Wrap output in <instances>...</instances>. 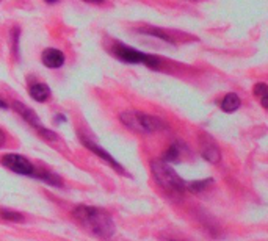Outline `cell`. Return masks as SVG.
<instances>
[{
	"label": "cell",
	"instance_id": "6da1fadb",
	"mask_svg": "<svg viewBox=\"0 0 268 241\" xmlns=\"http://www.w3.org/2000/svg\"><path fill=\"white\" fill-rule=\"evenodd\" d=\"M72 216L76 218V221L82 227L86 229L89 233H93V235L101 238L113 237L115 233L113 220H111V216L107 212H103V210L96 207L80 205L74 210Z\"/></svg>",
	"mask_w": 268,
	"mask_h": 241
},
{
	"label": "cell",
	"instance_id": "7a4b0ae2",
	"mask_svg": "<svg viewBox=\"0 0 268 241\" xmlns=\"http://www.w3.org/2000/svg\"><path fill=\"white\" fill-rule=\"evenodd\" d=\"M119 118H121V122L127 127V129L137 133H154V132H160L166 127L162 119L137 110L123 111Z\"/></svg>",
	"mask_w": 268,
	"mask_h": 241
},
{
	"label": "cell",
	"instance_id": "3957f363",
	"mask_svg": "<svg viewBox=\"0 0 268 241\" xmlns=\"http://www.w3.org/2000/svg\"><path fill=\"white\" fill-rule=\"evenodd\" d=\"M151 171L162 188L169 193H182L185 190V182L177 176V172L163 160H152Z\"/></svg>",
	"mask_w": 268,
	"mask_h": 241
},
{
	"label": "cell",
	"instance_id": "277c9868",
	"mask_svg": "<svg viewBox=\"0 0 268 241\" xmlns=\"http://www.w3.org/2000/svg\"><path fill=\"white\" fill-rule=\"evenodd\" d=\"M113 52L121 61H125V63H143L149 67H154V69H157V67L160 66L159 57L143 54V52L132 49L129 46H124V44H116Z\"/></svg>",
	"mask_w": 268,
	"mask_h": 241
},
{
	"label": "cell",
	"instance_id": "5b68a950",
	"mask_svg": "<svg viewBox=\"0 0 268 241\" xmlns=\"http://www.w3.org/2000/svg\"><path fill=\"white\" fill-rule=\"evenodd\" d=\"M2 164L5 168H8L10 171L16 172L21 176H33L35 168L25 157L18 155V154H8L2 157Z\"/></svg>",
	"mask_w": 268,
	"mask_h": 241
},
{
	"label": "cell",
	"instance_id": "8992f818",
	"mask_svg": "<svg viewBox=\"0 0 268 241\" xmlns=\"http://www.w3.org/2000/svg\"><path fill=\"white\" fill-rule=\"evenodd\" d=\"M199 149H201V155H203L207 161L210 163H218L220 161V149L218 144L215 142L212 137H208L207 133H201L199 135Z\"/></svg>",
	"mask_w": 268,
	"mask_h": 241
},
{
	"label": "cell",
	"instance_id": "52a82bcc",
	"mask_svg": "<svg viewBox=\"0 0 268 241\" xmlns=\"http://www.w3.org/2000/svg\"><path fill=\"white\" fill-rule=\"evenodd\" d=\"M82 141H83V144L89 149V150H91V152H94L96 155H99L101 158H102V160L103 161H107L108 164H110V166L111 168H115L118 172H121V174H125V171H124V168L121 166V164H119L116 160H115V158L113 157H111L108 152H107V150H103L101 146H98V144H96V142H93V141H89V140H86V138H82Z\"/></svg>",
	"mask_w": 268,
	"mask_h": 241
},
{
	"label": "cell",
	"instance_id": "ba28073f",
	"mask_svg": "<svg viewBox=\"0 0 268 241\" xmlns=\"http://www.w3.org/2000/svg\"><path fill=\"white\" fill-rule=\"evenodd\" d=\"M41 61L44 66L50 67V69H57L64 64V54L58 49H46L41 54Z\"/></svg>",
	"mask_w": 268,
	"mask_h": 241
},
{
	"label": "cell",
	"instance_id": "9c48e42d",
	"mask_svg": "<svg viewBox=\"0 0 268 241\" xmlns=\"http://www.w3.org/2000/svg\"><path fill=\"white\" fill-rule=\"evenodd\" d=\"M13 107H14V110H16L22 118L27 120V124H30L32 127H35V129H38V130L42 129L41 124H40V118H38V115H36L33 110H30L28 107H25V105L21 103V102H14Z\"/></svg>",
	"mask_w": 268,
	"mask_h": 241
},
{
	"label": "cell",
	"instance_id": "30bf717a",
	"mask_svg": "<svg viewBox=\"0 0 268 241\" xmlns=\"http://www.w3.org/2000/svg\"><path fill=\"white\" fill-rule=\"evenodd\" d=\"M28 93L36 102H46L50 97V88L46 83L38 81V83H32L28 86Z\"/></svg>",
	"mask_w": 268,
	"mask_h": 241
},
{
	"label": "cell",
	"instance_id": "8fae6325",
	"mask_svg": "<svg viewBox=\"0 0 268 241\" xmlns=\"http://www.w3.org/2000/svg\"><path fill=\"white\" fill-rule=\"evenodd\" d=\"M240 105H242L240 97H238L235 93H229L225 96V99H223V102H221V110L226 111V113H234L240 108Z\"/></svg>",
	"mask_w": 268,
	"mask_h": 241
},
{
	"label": "cell",
	"instance_id": "7c38bea8",
	"mask_svg": "<svg viewBox=\"0 0 268 241\" xmlns=\"http://www.w3.org/2000/svg\"><path fill=\"white\" fill-rule=\"evenodd\" d=\"M252 93H254V96H257L260 99V103H262L264 108H268V88L265 83H256L254 89H252Z\"/></svg>",
	"mask_w": 268,
	"mask_h": 241
},
{
	"label": "cell",
	"instance_id": "4fadbf2b",
	"mask_svg": "<svg viewBox=\"0 0 268 241\" xmlns=\"http://www.w3.org/2000/svg\"><path fill=\"white\" fill-rule=\"evenodd\" d=\"M0 218H3L6 221H13V222H22L24 221V216L18 212H11V210H3L0 208Z\"/></svg>",
	"mask_w": 268,
	"mask_h": 241
},
{
	"label": "cell",
	"instance_id": "5bb4252c",
	"mask_svg": "<svg viewBox=\"0 0 268 241\" xmlns=\"http://www.w3.org/2000/svg\"><path fill=\"white\" fill-rule=\"evenodd\" d=\"M213 180L212 179H207V180H196V182H190V183H185V188H188L190 191H201V190H204V188L208 186V183H212Z\"/></svg>",
	"mask_w": 268,
	"mask_h": 241
},
{
	"label": "cell",
	"instance_id": "9a60e30c",
	"mask_svg": "<svg viewBox=\"0 0 268 241\" xmlns=\"http://www.w3.org/2000/svg\"><path fill=\"white\" fill-rule=\"evenodd\" d=\"M179 158V149H177V146L176 144H173V146H169L168 147V150L165 152V155H163V161H176Z\"/></svg>",
	"mask_w": 268,
	"mask_h": 241
},
{
	"label": "cell",
	"instance_id": "2e32d148",
	"mask_svg": "<svg viewBox=\"0 0 268 241\" xmlns=\"http://www.w3.org/2000/svg\"><path fill=\"white\" fill-rule=\"evenodd\" d=\"M5 142H6V135L2 129H0V147H3Z\"/></svg>",
	"mask_w": 268,
	"mask_h": 241
},
{
	"label": "cell",
	"instance_id": "e0dca14e",
	"mask_svg": "<svg viewBox=\"0 0 268 241\" xmlns=\"http://www.w3.org/2000/svg\"><path fill=\"white\" fill-rule=\"evenodd\" d=\"M85 2H88V3H102L103 0H85Z\"/></svg>",
	"mask_w": 268,
	"mask_h": 241
},
{
	"label": "cell",
	"instance_id": "ac0fdd59",
	"mask_svg": "<svg viewBox=\"0 0 268 241\" xmlns=\"http://www.w3.org/2000/svg\"><path fill=\"white\" fill-rule=\"evenodd\" d=\"M0 108H6V102H3L2 99H0Z\"/></svg>",
	"mask_w": 268,
	"mask_h": 241
},
{
	"label": "cell",
	"instance_id": "d6986e66",
	"mask_svg": "<svg viewBox=\"0 0 268 241\" xmlns=\"http://www.w3.org/2000/svg\"><path fill=\"white\" fill-rule=\"evenodd\" d=\"M46 2H49V3H54V2H57V0H46Z\"/></svg>",
	"mask_w": 268,
	"mask_h": 241
}]
</instances>
